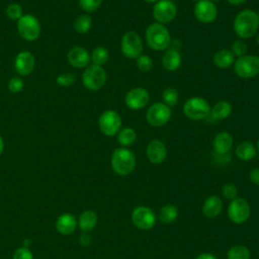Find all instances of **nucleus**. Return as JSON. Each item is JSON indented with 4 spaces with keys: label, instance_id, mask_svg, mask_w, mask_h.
I'll use <instances>...</instances> for the list:
<instances>
[{
    "label": "nucleus",
    "instance_id": "nucleus-1",
    "mask_svg": "<svg viewBox=\"0 0 259 259\" xmlns=\"http://www.w3.org/2000/svg\"><path fill=\"white\" fill-rule=\"evenodd\" d=\"M235 33L241 38H251L259 29V18L257 12L252 9L240 11L233 22Z\"/></svg>",
    "mask_w": 259,
    "mask_h": 259
},
{
    "label": "nucleus",
    "instance_id": "nucleus-2",
    "mask_svg": "<svg viewBox=\"0 0 259 259\" xmlns=\"http://www.w3.org/2000/svg\"><path fill=\"white\" fill-rule=\"evenodd\" d=\"M146 42L154 51H166L171 44V35L166 26L159 22L151 23L145 32Z\"/></svg>",
    "mask_w": 259,
    "mask_h": 259
},
{
    "label": "nucleus",
    "instance_id": "nucleus-3",
    "mask_svg": "<svg viewBox=\"0 0 259 259\" xmlns=\"http://www.w3.org/2000/svg\"><path fill=\"white\" fill-rule=\"evenodd\" d=\"M110 163L113 171L117 175L126 176L135 170L136 157L135 154L127 148H116L111 154Z\"/></svg>",
    "mask_w": 259,
    "mask_h": 259
},
{
    "label": "nucleus",
    "instance_id": "nucleus-4",
    "mask_svg": "<svg viewBox=\"0 0 259 259\" xmlns=\"http://www.w3.org/2000/svg\"><path fill=\"white\" fill-rule=\"evenodd\" d=\"M183 113L192 120L204 119L210 114V106L202 97H190L183 104Z\"/></svg>",
    "mask_w": 259,
    "mask_h": 259
},
{
    "label": "nucleus",
    "instance_id": "nucleus-5",
    "mask_svg": "<svg viewBox=\"0 0 259 259\" xmlns=\"http://www.w3.org/2000/svg\"><path fill=\"white\" fill-rule=\"evenodd\" d=\"M17 30L23 39L27 41H33L40 35V22L32 14H23L17 20Z\"/></svg>",
    "mask_w": 259,
    "mask_h": 259
},
{
    "label": "nucleus",
    "instance_id": "nucleus-6",
    "mask_svg": "<svg viewBox=\"0 0 259 259\" xmlns=\"http://www.w3.org/2000/svg\"><path fill=\"white\" fill-rule=\"evenodd\" d=\"M235 73L243 79H251L259 74V57L255 55H245L239 57L234 63Z\"/></svg>",
    "mask_w": 259,
    "mask_h": 259
},
{
    "label": "nucleus",
    "instance_id": "nucleus-7",
    "mask_svg": "<svg viewBox=\"0 0 259 259\" xmlns=\"http://www.w3.org/2000/svg\"><path fill=\"white\" fill-rule=\"evenodd\" d=\"M82 82L85 88L91 91L101 89L106 82V72L102 66L89 65L82 74Z\"/></svg>",
    "mask_w": 259,
    "mask_h": 259
},
{
    "label": "nucleus",
    "instance_id": "nucleus-8",
    "mask_svg": "<svg viewBox=\"0 0 259 259\" xmlns=\"http://www.w3.org/2000/svg\"><path fill=\"white\" fill-rule=\"evenodd\" d=\"M171 115L172 111L168 105L164 102H156L148 108L146 112V119L150 125L160 127L170 120Z\"/></svg>",
    "mask_w": 259,
    "mask_h": 259
},
{
    "label": "nucleus",
    "instance_id": "nucleus-9",
    "mask_svg": "<svg viewBox=\"0 0 259 259\" xmlns=\"http://www.w3.org/2000/svg\"><path fill=\"white\" fill-rule=\"evenodd\" d=\"M98 126L103 135L107 137H113L120 131L121 117L113 109L104 110L99 116Z\"/></svg>",
    "mask_w": 259,
    "mask_h": 259
},
{
    "label": "nucleus",
    "instance_id": "nucleus-10",
    "mask_svg": "<svg viewBox=\"0 0 259 259\" xmlns=\"http://www.w3.org/2000/svg\"><path fill=\"white\" fill-rule=\"evenodd\" d=\"M156 214L152 208L141 205L137 206L131 214V221L133 225L142 231L151 230L156 224Z\"/></svg>",
    "mask_w": 259,
    "mask_h": 259
},
{
    "label": "nucleus",
    "instance_id": "nucleus-11",
    "mask_svg": "<svg viewBox=\"0 0 259 259\" xmlns=\"http://www.w3.org/2000/svg\"><path fill=\"white\" fill-rule=\"evenodd\" d=\"M143 41L140 35L135 31L125 32L120 41V50L124 57L128 59H137L142 55Z\"/></svg>",
    "mask_w": 259,
    "mask_h": 259
},
{
    "label": "nucleus",
    "instance_id": "nucleus-12",
    "mask_svg": "<svg viewBox=\"0 0 259 259\" xmlns=\"http://www.w3.org/2000/svg\"><path fill=\"white\" fill-rule=\"evenodd\" d=\"M251 213V208L245 198L237 197L233 199L228 206V217L235 224L245 223Z\"/></svg>",
    "mask_w": 259,
    "mask_h": 259
},
{
    "label": "nucleus",
    "instance_id": "nucleus-13",
    "mask_svg": "<svg viewBox=\"0 0 259 259\" xmlns=\"http://www.w3.org/2000/svg\"><path fill=\"white\" fill-rule=\"evenodd\" d=\"M177 14V7L171 0H158L153 7V16L157 22L165 24L171 22Z\"/></svg>",
    "mask_w": 259,
    "mask_h": 259
},
{
    "label": "nucleus",
    "instance_id": "nucleus-14",
    "mask_svg": "<svg viewBox=\"0 0 259 259\" xmlns=\"http://www.w3.org/2000/svg\"><path fill=\"white\" fill-rule=\"evenodd\" d=\"M193 12L196 19L202 23H211L218 16V8L210 0H198L195 2Z\"/></svg>",
    "mask_w": 259,
    "mask_h": 259
},
{
    "label": "nucleus",
    "instance_id": "nucleus-15",
    "mask_svg": "<svg viewBox=\"0 0 259 259\" xmlns=\"http://www.w3.org/2000/svg\"><path fill=\"white\" fill-rule=\"evenodd\" d=\"M150 101L149 92L142 87L131 89L124 97L125 105L133 110H140L148 105Z\"/></svg>",
    "mask_w": 259,
    "mask_h": 259
},
{
    "label": "nucleus",
    "instance_id": "nucleus-16",
    "mask_svg": "<svg viewBox=\"0 0 259 259\" xmlns=\"http://www.w3.org/2000/svg\"><path fill=\"white\" fill-rule=\"evenodd\" d=\"M34 65V56L29 51H21L15 57L14 69L19 76L29 75L33 71Z\"/></svg>",
    "mask_w": 259,
    "mask_h": 259
},
{
    "label": "nucleus",
    "instance_id": "nucleus-17",
    "mask_svg": "<svg viewBox=\"0 0 259 259\" xmlns=\"http://www.w3.org/2000/svg\"><path fill=\"white\" fill-rule=\"evenodd\" d=\"M146 155L152 164H161L167 156V148L160 140H152L146 148Z\"/></svg>",
    "mask_w": 259,
    "mask_h": 259
},
{
    "label": "nucleus",
    "instance_id": "nucleus-18",
    "mask_svg": "<svg viewBox=\"0 0 259 259\" xmlns=\"http://www.w3.org/2000/svg\"><path fill=\"white\" fill-rule=\"evenodd\" d=\"M67 59L69 64L77 69H84L89 66L91 62L90 54L88 51L82 47H74L72 48L67 55Z\"/></svg>",
    "mask_w": 259,
    "mask_h": 259
},
{
    "label": "nucleus",
    "instance_id": "nucleus-19",
    "mask_svg": "<svg viewBox=\"0 0 259 259\" xmlns=\"http://www.w3.org/2000/svg\"><path fill=\"white\" fill-rule=\"evenodd\" d=\"M77 226H78V222L76 218L71 213H63L56 221L57 231L60 234L65 236L73 234Z\"/></svg>",
    "mask_w": 259,
    "mask_h": 259
},
{
    "label": "nucleus",
    "instance_id": "nucleus-20",
    "mask_svg": "<svg viewBox=\"0 0 259 259\" xmlns=\"http://www.w3.org/2000/svg\"><path fill=\"white\" fill-rule=\"evenodd\" d=\"M223 210V201L218 195L208 196L202 204V212L208 219L217 218Z\"/></svg>",
    "mask_w": 259,
    "mask_h": 259
},
{
    "label": "nucleus",
    "instance_id": "nucleus-21",
    "mask_svg": "<svg viewBox=\"0 0 259 259\" xmlns=\"http://www.w3.org/2000/svg\"><path fill=\"white\" fill-rule=\"evenodd\" d=\"M182 64V58L178 50L167 49L162 57V65L167 71L173 72L180 68Z\"/></svg>",
    "mask_w": 259,
    "mask_h": 259
},
{
    "label": "nucleus",
    "instance_id": "nucleus-22",
    "mask_svg": "<svg viewBox=\"0 0 259 259\" xmlns=\"http://www.w3.org/2000/svg\"><path fill=\"white\" fill-rule=\"evenodd\" d=\"M233 137L228 132H221L217 134L213 139V149L217 154H227L233 146Z\"/></svg>",
    "mask_w": 259,
    "mask_h": 259
},
{
    "label": "nucleus",
    "instance_id": "nucleus-23",
    "mask_svg": "<svg viewBox=\"0 0 259 259\" xmlns=\"http://www.w3.org/2000/svg\"><path fill=\"white\" fill-rule=\"evenodd\" d=\"M213 64L219 69H228L235 63V56L232 53V51L227 49H222L218 51L213 58H212Z\"/></svg>",
    "mask_w": 259,
    "mask_h": 259
},
{
    "label": "nucleus",
    "instance_id": "nucleus-24",
    "mask_svg": "<svg viewBox=\"0 0 259 259\" xmlns=\"http://www.w3.org/2000/svg\"><path fill=\"white\" fill-rule=\"evenodd\" d=\"M97 221H98V218L96 212L91 209H86L79 217L78 227L83 232H89L96 227Z\"/></svg>",
    "mask_w": 259,
    "mask_h": 259
},
{
    "label": "nucleus",
    "instance_id": "nucleus-25",
    "mask_svg": "<svg viewBox=\"0 0 259 259\" xmlns=\"http://www.w3.org/2000/svg\"><path fill=\"white\" fill-rule=\"evenodd\" d=\"M236 156L242 160V161H250L253 158H255L256 154H257V149L256 147L248 141H244L241 142L235 150Z\"/></svg>",
    "mask_w": 259,
    "mask_h": 259
},
{
    "label": "nucleus",
    "instance_id": "nucleus-26",
    "mask_svg": "<svg viewBox=\"0 0 259 259\" xmlns=\"http://www.w3.org/2000/svg\"><path fill=\"white\" fill-rule=\"evenodd\" d=\"M232 109L233 107L230 102L227 100H220L210 107V115L217 120L226 119L232 113Z\"/></svg>",
    "mask_w": 259,
    "mask_h": 259
},
{
    "label": "nucleus",
    "instance_id": "nucleus-27",
    "mask_svg": "<svg viewBox=\"0 0 259 259\" xmlns=\"http://www.w3.org/2000/svg\"><path fill=\"white\" fill-rule=\"evenodd\" d=\"M178 217V208L173 204H166L159 210V221L164 224H170L174 222Z\"/></svg>",
    "mask_w": 259,
    "mask_h": 259
},
{
    "label": "nucleus",
    "instance_id": "nucleus-28",
    "mask_svg": "<svg viewBox=\"0 0 259 259\" xmlns=\"http://www.w3.org/2000/svg\"><path fill=\"white\" fill-rule=\"evenodd\" d=\"M117 142L121 147H130L137 140L136 131L132 127H124L117 133Z\"/></svg>",
    "mask_w": 259,
    "mask_h": 259
},
{
    "label": "nucleus",
    "instance_id": "nucleus-29",
    "mask_svg": "<svg viewBox=\"0 0 259 259\" xmlns=\"http://www.w3.org/2000/svg\"><path fill=\"white\" fill-rule=\"evenodd\" d=\"M92 27V18L89 14H81L74 21V28L78 33H87Z\"/></svg>",
    "mask_w": 259,
    "mask_h": 259
},
{
    "label": "nucleus",
    "instance_id": "nucleus-30",
    "mask_svg": "<svg viewBox=\"0 0 259 259\" xmlns=\"http://www.w3.org/2000/svg\"><path fill=\"white\" fill-rule=\"evenodd\" d=\"M251 253L248 247L244 245H235L228 250V259H250Z\"/></svg>",
    "mask_w": 259,
    "mask_h": 259
},
{
    "label": "nucleus",
    "instance_id": "nucleus-31",
    "mask_svg": "<svg viewBox=\"0 0 259 259\" xmlns=\"http://www.w3.org/2000/svg\"><path fill=\"white\" fill-rule=\"evenodd\" d=\"M90 58H91V61L94 65L103 66L108 61L109 53L105 48L97 47L92 51V53L90 55Z\"/></svg>",
    "mask_w": 259,
    "mask_h": 259
},
{
    "label": "nucleus",
    "instance_id": "nucleus-32",
    "mask_svg": "<svg viewBox=\"0 0 259 259\" xmlns=\"http://www.w3.org/2000/svg\"><path fill=\"white\" fill-rule=\"evenodd\" d=\"M162 99H163V102L169 107L175 106L179 100V95L177 90L172 87H167L162 92Z\"/></svg>",
    "mask_w": 259,
    "mask_h": 259
},
{
    "label": "nucleus",
    "instance_id": "nucleus-33",
    "mask_svg": "<svg viewBox=\"0 0 259 259\" xmlns=\"http://www.w3.org/2000/svg\"><path fill=\"white\" fill-rule=\"evenodd\" d=\"M136 65L141 72H149L153 68V61L149 56L141 55L137 58Z\"/></svg>",
    "mask_w": 259,
    "mask_h": 259
},
{
    "label": "nucleus",
    "instance_id": "nucleus-34",
    "mask_svg": "<svg viewBox=\"0 0 259 259\" xmlns=\"http://www.w3.org/2000/svg\"><path fill=\"white\" fill-rule=\"evenodd\" d=\"M6 15L11 20H18L23 15V9L19 4L11 3L6 8Z\"/></svg>",
    "mask_w": 259,
    "mask_h": 259
},
{
    "label": "nucleus",
    "instance_id": "nucleus-35",
    "mask_svg": "<svg viewBox=\"0 0 259 259\" xmlns=\"http://www.w3.org/2000/svg\"><path fill=\"white\" fill-rule=\"evenodd\" d=\"M56 82L61 87H69L76 82V77L72 73H63L57 77Z\"/></svg>",
    "mask_w": 259,
    "mask_h": 259
},
{
    "label": "nucleus",
    "instance_id": "nucleus-36",
    "mask_svg": "<svg viewBox=\"0 0 259 259\" xmlns=\"http://www.w3.org/2000/svg\"><path fill=\"white\" fill-rule=\"evenodd\" d=\"M247 51L248 47L246 42L242 39H237L232 45V53L234 54V56H237L238 58L247 55Z\"/></svg>",
    "mask_w": 259,
    "mask_h": 259
},
{
    "label": "nucleus",
    "instance_id": "nucleus-37",
    "mask_svg": "<svg viewBox=\"0 0 259 259\" xmlns=\"http://www.w3.org/2000/svg\"><path fill=\"white\" fill-rule=\"evenodd\" d=\"M102 0H79L80 7L85 12H93L100 7Z\"/></svg>",
    "mask_w": 259,
    "mask_h": 259
},
{
    "label": "nucleus",
    "instance_id": "nucleus-38",
    "mask_svg": "<svg viewBox=\"0 0 259 259\" xmlns=\"http://www.w3.org/2000/svg\"><path fill=\"white\" fill-rule=\"evenodd\" d=\"M23 86H24V83L21 77H12L7 84L8 90L14 94L20 92L23 89Z\"/></svg>",
    "mask_w": 259,
    "mask_h": 259
},
{
    "label": "nucleus",
    "instance_id": "nucleus-39",
    "mask_svg": "<svg viewBox=\"0 0 259 259\" xmlns=\"http://www.w3.org/2000/svg\"><path fill=\"white\" fill-rule=\"evenodd\" d=\"M222 194L223 196L227 199L232 201L233 199L237 198V194H238V189L234 184L231 183H227L222 187Z\"/></svg>",
    "mask_w": 259,
    "mask_h": 259
},
{
    "label": "nucleus",
    "instance_id": "nucleus-40",
    "mask_svg": "<svg viewBox=\"0 0 259 259\" xmlns=\"http://www.w3.org/2000/svg\"><path fill=\"white\" fill-rule=\"evenodd\" d=\"M12 259H33V255L29 248L22 246L15 250Z\"/></svg>",
    "mask_w": 259,
    "mask_h": 259
},
{
    "label": "nucleus",
    "instance_id": "nucleus-41",
    "mask_svg": "<svg viewBox=\"0 0 259 259\" xmlns=\"http://www.w3.org/2000/svg\"><path fill=\"white\" fill-rule=\"evenodd\" d=\"M249 178L251 180V182L255 185L259 186V168H253L250 173H249Z\"/></svg>",
    "mask_w": 259,
    "mask_h": 259
},
{
    "label": "nucleus",
    "instance_id": "nucleus-42",
    "mask_svg": "<svg viewBox=\"0 0 259 259\" xmlns=\"http://www.w3.org/2000/svg\"><path fill=\"white\" fill-rule=\"evenodd\" d=\"M80 243L82 245H90L91 244V237L88 235V234H83L81 237H80Z\"/></svg>",
    "mask_w": 259,
    "mask_h": 259
},
{
    "label": "nucleus",
    "instance_id": "nucleus-43",
    "mask_svg": "<svg viewBox=\"0 0 259 259\" xmlns=\"http://www.w3.org/2000/svg\"><path fill=\"white\" fill-rule=\"evenodd\" d=\"M195 259H217V257L210 253H201Z\"/></svg>",
    "mask_w": 259,
    "mask_h": 259
},
{
    "label": "nucleus",
    "instance_id": "nucleus-44",
    "mask_svg": "<svg viewBox=\"0 0 259 259\" xmlns=\"http://www.w3.org/2000/svg\"><path fill=\"white\" fill-rule=\"evenodd\" d=\"M227 1L232 5H241V4L245 3L247 0H227Z\"/></svg>",
    "mask_w": 259,
    "mask_h": 259
},
{
    "label": "nucleus",
    "instance_id": "nucleus-45",
    "mask_svg": "<svg viewBox=\"0 0 259 259\" xmlns=\"http://www.w3.org/2000/svg\"><path fill=\"white\" fill-rule=\"evenodd\" d=\"M3 151H4V141H3V138L0 135V156L2 155Z\"/></svg>",
    "mask_w": 259,
    "mask_h": 259
},
{
    "label": "nucleus",
    "instance_id": "nucleus-46",
    "mask_svg": "<svg viewBox=\"0 0 259 259\" xmlns=\"http://www.w3.org/2000/svg\"><path fill=\"white\" fill-rule=\"evenodd\" d=\"M144 1L147 3H150V4H155L158 0H144Z\"/></svg>",
    "mask_w": 259,
    "mask_h": 259
},
{
    "label": "nucleus",
    "instance_id": "nucleus-47",
    "mask_svg": "<svg viewBox=\"0 0 259 259\" xmlns=\"http://www.w3.org/2000/svg\"><path fill=\"white\" fill-rule=\"evenodd\" d=\"M256 42H257V45L259 46V32H258V34L256 35Z\"/></svg>",
    "mask_w": 259,
    "mask_h": 259
},
{
    "label": "nucleus",
    "instance_id": "nucleus-48",
    "mask_svg": "<svg viewBox=\"0 0 259 259\" xmlns=\"http://www.w3.org/2000/svg\"><path fill=\"white\" fill-rule=\"evenodd\" d=\"M256 149H257V151L259 152V140L257 141V147H256Z\"/></svg>",
    "mask_w": 259,
    "mask_h": 259
},
{
    "label": "nucleus",
    "instance_id": "nucleus-49",
    "mask_svg": "<svg viewBox=\"0 0 259 259\" xmlns=\"http://www.w3.org/2000/svg\"><path fill=\"white\" fill-rule=\"evenodd\" d=\"M210 1H212V2L214 3V2H217V1H221V0H210Z\"/></svg>",
    "mask_w": 259,
    "mask_h": 259
},
{
    "label": "nucleus",
    "instance_id": "nucleus-50",
    "mask_svg": "<svg viewBox=\"0 0 259 259\" xmlns=\"http://www.w3.org/2000/svg\"><path fill=\"white\" fill-rule=\"evenodd\" d=\"M257 16H258V18H259V10H258V12H257Z\"/></svg>",
    "mask_w": 259,
    "mask_h": 259
},
{
    "label": "nucleus",
    "instance_id": "nucleus-51",
    "mask_svg": "<svg viewBox=\"0 0 259 259\" xmlns=\"http://www.w3.org/2000/svg\"><path fill=\"white\" fill-rule=\"evenodd\" d=\"M193 1H194V2H197V1H198V0H193Z\"/></svg>",
    "mask_w": 259,
    "mask_h": 259
},
{
    "label": "nucleus",
    "instance_id": "nucleus-52",
    "mask_svg": "<svg viewBox=\"0 0 259 259\" xmlns=\"http://www.w3.org/2000/svg\"><path fill=\"white\" fill-rule=\"evenodd\" d=\"M171 1H175V0H171Z\"/></svg>",
    "mask_w": 259,
    "mask_h": 259
}]
</instances>
